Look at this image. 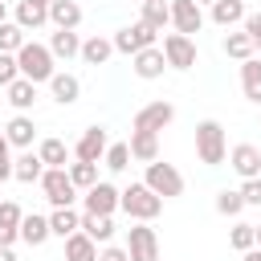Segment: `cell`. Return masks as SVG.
I'll return each instance as SVG.
<instances>
[{"label": "cell", "instance_id": "6da1fadb", "mask_svg": "<svg viewBox=\"0 0 261 261\" xmlns=\"http://www.w3.org/2000/svg\"><path fill=\"white\" fill-rule=\"evenodd\" d=\"M57 57L49 53V45H37V41H24L20 45V53H16V65H20V77H29L33 86H49V77L57 73V65H53Z\"/></svg>", "mask_w": 261, "mask_h": 261}, {"label": "cell", "instance_id": "7a4b0ae2", "mask_svg": "<svg viewBox=\"0 0 261 261\" xmlns=\"http://www.w3.org/2000/svg\"><path fill=\"white\" fill-rule=\"evenodd\" d=\"M196 155L204 167H220L228 159V143H224V126L216 118H204L196 122Z\"/></svg>", "mask_w": 261, "mask_h": 261}, {"label": "cell", "instance_id": "3957f363", "mask_svg": "<svg viewBox=\"0 0 261 261\" xmlns=\"http://www.w3.org/2000/svg\"><path fill=\"white\" fill-rule=\"evenodd\" d=\"M118 208L135 220V224H151L159 212H163V200L147 188V184H130V188H122V200H118Z\"/></svg>", "mask_w": 261, "mask_h": 261}, {"label": "cell", "instance_id": "277c9868", "mask_svg": "<svg viewBox=\"0 0 261 261\" xmlns=\"http://www.w3.org/2000/svg\"><path fill=\"white\" fill-rule=\"evenodd\" d=\"M143 184L159 196V200H175V196H184V175H179V167L175 163H147V175H143Z\"/></svg>", "mask_w": 261, "mask_h": 261}, {"label": "cell", "instance_id": "5b68a950", "mask_svg": "<svg viewBox=\"0 0 261 261\" xmlns=\"http://www.w3.org/2000/svg\"><path fill=\"white\" fill-rule=\"evenodd\" d=\"M41 192H45V200H49L53 208H73V200H77V188H73V179H69L65 167H45Z\"/></svg>", "mask_w": 261, "mask_h": 261}, {"label": "cell", "instance_id": "8992f818", "mask_svg": "<svg viewBox=\"0 0 261 261\" xmlns=\"http://www.w3.org/2000/svg\"><path fill=\"white\" fill-rule=\"evenodd\" d=\"M155 29L151 24H143V20H135V24H122L110 41H114V53H126V57H135V53H143V49H155Z\"/></svg>", "mask_w": 261, "mask_h": 261}, {"label": "cell", "instance_id": "52a82bcc", "mask_svg": "<svg viewBox=\"0 0 261 261\" xmlns=\"http://www.w3.org/2000/svg\"><path fill=\"white\" fill-rule=\"evenodd\" d=\"M171 118H175V106H171L167 98H159V102H147V106L135 110L130 130H151V135H159L163 126H171Z\"/></svg>", "mask_w": 261, "mask_h": 261}, {"label": "cell", "instance_id": "ba28073f", "mask_svg": "<svg viewBox=\"0 0 261 261\" xmlns=\"http://www.w3.org/2000/svg\"><path fill=\"white\" fill-rule=\"evenodd\" d=\"M126 253L130 261H159V237L151 224H130L126 228Z\"/></svg>", "mask_w": 261, "mask_h": 261}, {"label": "cell", "instance_id": "9c48e42d", "mask_svg": "<svg viewBox=\"0 0 261 261\" xmlns=\"http://www.w3.org/2000/svg\"><path fill=\"white\" fill-rule=\"evenodd\" d=\"M159 49L167 57V69H192L196 65V41L184 37V33H167Z\"/></svg>", "mask_w": 261, "mask_h": 261}, {"label": "cell", "instance_id": "30bf717a", "mask_svg": "<svg viewBox=\"0 0 261 261\" xmlns=\"http://www.w3.org/2000/svg\"><path fill=\"white\" fill-rule=\"evenodd\" d=\"M106 147H110L106 126H86V130H82V139L73 143V159H82V163H102Z\"/></svg>", "mask_w": 261, "mask_h": 261}, {"label": "cell", "instance_id": "8fae6325", "mask_svg": "<svg viewBox=\"0 0 261 261\" xmlns=\"http://www.w3.org/2000/svg\"><path fill=\"white\" fill-rule=\"evenodd\" d=\"M118 200H122V192H118L114 184L98 179V184L86 192V212H94V216H114V212H118Z\"/></svg>", "mask_w": 261, "mask_h": 261}, {"label": "cell", "instance_id": "7c38bea8", "mask_svg": "<svg viewBox=\"0 0 261 261\" xmlns=\"http://www.w3.org/2000/svg\"><path fill=\"white\" fill-rule=\"evenodd\" d=\"M228 167H232L241 179H257V175H261V151H257L253 143H237V147L228 151Z\"/></svg>", "mask_w": 261, "mask_h": 261}, {"label": "cell", "instance_id": "4fadbf2b", "mask_svg": "<svg viewBox=\"0 0 261 261\" xmlns=\"http://www.w3.org/2000/svg\"><path fill=\"white\" fill-rule=\"evenodd\" d=\"M171 24H175V33H184V37L200 33V29H204L200 4H196V0H171Z\"/></svg>", "mask_w": 261, "mask_h": 261}, {"label": "cell", "instance_id": "5bb4252c", "mask_svg": "<svg viewBox=\"0 0 261 261\" xmlns=\"http://www.w3.org/2000/svg\"><path fill=\"white\" fill-rule=\"evenodd\" d=\"M130 69H135V77H143V82H155V77H163V69H167V57H163V49L155 45V49H143V53H135V57H130Z\"/></svg>", "mask_w": 261, "mask_h": 261}, {"label": "cell", "instance_id": "9a60e30c", "mask_svg": "<svg viewBox=\"0 0 261 261\" xmlns=\"http://www.w3.org/2000/svg\"><path fill=\"white\" fill-rule=\"evenodd\" d=\"M49 94H53V102H61V106H73L77 98H82V82H77V73H53L49 77Z\"/></svg>", "mask_w": 261, "mask_h": 261}, {"label": "cell", "instance_id": "2e32d148", "mask_svg": "<svg viewBox=\"0 0 261 261\" xmlns=\"http://www.w3.org/2000/svg\"><path fill=\"white\" fill-rule=\"evenodd\" d=\"M4 139H8V147L33 151V139H37V126H33V118H29V114H16V118H8V126H4Z\"/></svg>", "mask_w": 261, "mask_h": 261}, {"label": "cell", "instance_id": "e0dca14e", "mask_svg": "<svg viewBox=\"0 0 261 261\" xmlns=\"http://www.w3.org/2000/svg\"><path fill=\"white\" fill-rule=\"evenodd\" d=\"M49 24L77 33V24H82V4H77V0H53V4H49Z\"/></svg>", "mask_w": 261, "mask_h": 261}, {"label": "cell", "instance_id": "ac0fdd59", "mask_svg": "<svg viewBox=\"0 0 261 261\" xmlns=\"http://www.w3.org/2000/svg\"><path fill=\"white\" fill-rule=\"evenodd\" d=\"M20 220H24L20 204L16 200H0V245L20 241Z\"/></svg>", "mask_w": 261, "mask_h": 261}, {"label": "cell", "instance_id": "d6986e66", "mask_svg": "<svg viewBox=\"0 0 261 261\" xmlns=\"http://www.w3.org/2000/svg\"><path fill=\"white\" fill-rule=\"evenodd\" d=\"M41 175H45V163H41L37 151H20V155L12 159V179H20V184H41Z\"/></svg>", "mask_w": 261, "mask_h": 261}, {"label": "cell", "instance_id": "ffe728a7", "mask_svg": "<svg viewBox=\"0 0 261 261\" xmlns=\"http://www.w3.org/2000/svg\"><path fill=\"white\" fill-rule=\"evenodd\" d=\"M24 33H33V29H45L49 24V8H41V4H33V0H16V16H12Z\"/></svg>", "mask_w": 261, "mask_h": 261}, {"label": "cell", "instance_id": "44dd1931", "mask_svg": "<svg viewBox=\"0 0 261 261\" xmlns=\"http://www.w3.org/2000/svg\"><path fill=\"white\" fill-rule=\"evenodd\" d=\"M49 53H53L57 61L82 57V37H77V33H69V29H57V33L49 37Z\"/></svg>", "mask_w": 261, "mask_h": 261}, {"label": "cell", "instance_id": "7402d4cb", "mask_svg": "<svg viewBox=\"0 0 261 261\" xmlns=\"http://www.w3.org/2000/svg\"><path fill=\"white\" fill-rule=\"evenodd\" d=\"M130 159L155 163V159H159V135H151V130H130Z\"/></svg>", "mask_w": 261, "mask_h": 261}, {"label": "cell", "instance_id": "603a6c76", "mask_svg": "<svg viewBox=\"0 0 261 261\" xmlns=\"http://www.w3.org/2000/svg\"><path fill=\"white\" fill-rule=\"evenodd\" d=\"M49 228H53V237L69 241L73 232H82V212H77V208H53V216H49Z\"/></svg>", "mask_w": 261, "mask_h": 261}, {"label": "cell", "instance_id": "cb8c5ba5", "mask_svg": "<svg viewBox=\"0 0 261 261\" xmlns=\"http://www.w3.org/2000/svg\"><path fill=\"white\" fill-rule=\"evenodd\" d=\"M49 237H53V228H49V216H37V212H29V216L20 220V241H24V245H33V249H37V245H45Z\"/></svg>", "mask_w": 261, "mask_h": 261}, {"label": "cell", "instance_id": "d4e9b609", "mask_svg": "<svg viewBox=\"0 0 261 261\" xmlns=\"http://www.w3.org/2000/svg\"><path fill=\"white\" fill-rule=\"evenodd\" d=\"M82 232H86L94 245H110V237H114V216H94V212H82Z\"/></svg>", "mask_w": 261, "mask_h": 261}, {"label": "cell", "instance_id": "484cf974", "mask_svg": "<svg viewBox=\"0 0 261 261\" xmlns=\"http://www.w3.org/2000/svg\"><path fill=\"white\" fill-rule=\"evenodd\" d=\"M241 90H245V98H249V102H257V106H261V57L241 61Z\"/></svg>", "mask_w": 261, "mask_h": 261}, {"label": "cell", "instance_id": "4316f807", "mask_svg": "<svg viewBox=\"0 0 261 261\" xmlns=\"http://www.w3.org/2000/svg\"><path fill=\"white\" fill-rule=\"evenodd\" d=\"M110 53H114V41H106V37H98V33L82 41V61H86V65H106Z\"/></svg>", "mask_w": 261, "mask_h": 261}, {"label": "cell", "instance_id": "83f0119b", "mask_svg": "<svg viewBox=\"0 0 261 261\" xmlns=\"http://www.w3.org/2000/svg\"><path fill=\"white\" fill-rule=\"evenodd\" d=\"M37 155H41L45 167H69V147H65L61 139H53V135L37 143Z\"/></svg>", "mask_w": 261, "mask_h": 261}, {"label": "cell", "instance_id": "f1b7e54d", "mask_svg": "<svg viewBox=\"0 0 261 261\" xmlns=\"http://www.w3.org/2000/svg\"><path fill=\"white\" fill-rule=\"evenodd\" d=\"M249 12H245V0H216L212 4V24H220V29H232L237 20H245Z\"/></svg>", "mask_w": 261, "mask_h": 261}, {"label": "cell", "instance_id": "f546056e", "mask_svg": "<svg viewBox=\"0 0 261 261\" xmlns=\"http://www.w3.org/2000/svg\"><path fill=\"white\" fill-rule=\"evenodd\" d=\"M65 261H98V245L86 232H73L65 241Z\"/></svg>", "mask_w": 261, "mask_h": 261}, {"label": "cell", "instance_id": "4dcf8cb0", "mask_svg": "<svg viewBox=\"0 0 261 261\" xmlns=\"http://www.w3.org/2000/svg\"><path fill=\"white\" fill-rule=\"evenodd\" d=\"M143 24H151L155 33H163L167 24H171V4L167 0H151V4H143V16H139Z\"/></svg>", "mask_w": 261, "mask_h": 261}, {"label": "cell", "instance_id": "1f68e13d", "mask_svg": "<svg viewBox=\"0 0 261 261\" xmlns=\"http://www.w3.org/2000/svg\"><path fill=\"white\" fill-rule=\"evenodd\" d=\"M8 102L16 106V114H24V110L37 102V86H33L29 77H16V82L8 86Z\"/></svg>", "mask_w": 261, "mask_h": 261}, {"label": "cell", "instance_id": "d6a6232c", "mask_svg": "<svg viewBox=\"0 0 261 261\" xmlns=\"http://www.w3.org/2000/svg\"><path fill=\"white\" fill-rule=\"evenodd\" d=\"M224 53L237 57V61H249V57H257V45H253L249 33H228L224 37Z\"/></svg>", "mask_w": 261, "mask_h": 261}, {"label": "cell", "instance_id": "836d02e7", "mask_svg": "<svg viewBox=\"0 0 261 261\" xmlns=\"http://www.w3.org/2000/svg\"><path fill=\"white\" fill-rule=\"evenodd\" d=\"M69 179H73V188H82V192H90L94 184H98V163H82V159H73L69 167Z\"/></svg>", "mask_w": 261, "mask_h": 261}, {"label": "cell", "instance_id": "e575fe53", "mask_svg": "<svg viewBox=\"0 0 261 261\" xmlns=\"http://www.w3.org/2000/svg\"><path fill=\"white\" fill-rule=\"evenodd\" d=\"M228 245H232L237 253H249V249H257V224H232V232H228Z\"/></svg>", "mask_w": 261, "mask_h": 261}, {"label": "cell", "instance_id": "d590c367", "mask_svg": "<svg viewBox=\"0 0 261 261\" xmlns=\"http://www.w3.org/2000/svg\"><path fill=\"white\" fill-rule=\"evenodd\" d=\"M20 45H24V29L16 20H4L0 24V53H20Z\"/></svg>", "mask_w": 261, "mask_h": 261}, {"label": "cell", "instance_id": "8d00e7d4", "mask_svg": "<svg viewBox=\"0 0 261 261\" xmlns=\"http://www.w3.org/2000/svg\"><path fill=\"white\" fill-rule=\"evenodd\" d=\"M102 163H106L110 171H126V167H130V143H110L106 155H102Z\"/></svg>", "mask_w": 261, "mask_h": 261}, {"label": "cell", "instance_id": "74e56055", "mask_svg": "<svg viewBox=\"0 0 261 261\" xmlns=\"http://www.w3.org/2000/svg\"><path fill=\"white\" fill-rule=\"evenodd\" d=\"M216 212H220V216H241V212H245V196H241V188H237V192H228V188L216 192Z\"/></svg>", "mask_w": 261, "mask_h": 261}, {"label": "cell", "instance_id": "f35d334b", "mask_svg": "<svg viewBox=\"0 0 261 261\" xmlns=\"http://www.w3.org/2000/svg\"><path fill=\"white\" fill-rule=\"evenodd\" d=\"M20 77V65H16V53H0V86L8 90L12 82Z\"/></svg>", "mask_w": 261, "mask_h": 261}, {"label": "cell", "instance_id": "ab89813d", "mask_svg": "<svg viewBox=\"0 0 261 261\" xmlns=\"http://www.w3.org/2000/svg\"><path fill=\"white\" fill-rule=\"evenodd\" d=\"M241 196H245V208H261V175L257 179H245L241 184Z\"/></svg>", "mask_w": 261, "mask_h": 261}, {"label": "cell", "instance_id": "60d3db41", "mask_svg": "<svg viewBox=\"0 0 261 261\" xmlns=\"http://www.w3.org/2000/svg\"><path fill=\"white\" fill-rule=\"evenodd\" d=\"M98 261H130V253L118 249V245H102V249H98Z\"/></svg>", "mask_w": 261, "mask_h": 261}, {"label": "cell", "instance_id": "b9f144b4", "mask_svg": "<svg viewBox=\"0 0 261 261\" xmlns=\"http://www.w3.org/2000/svg\"><path fill=\"white\" fill-rule=\"evenodd\" d=\"M245 33H249L253 45H257V37H261V12H249V16H245Z\"/></svg>", "mask_w": 261, "mask_h": 261}, {"label": "cell", "instance_id": "7bdbcfd3", "mask_svg": "<svg viewBox=\"0 0 261 261\" xmlns=\"http://www.w3.org/2000/svg\"><path fill=\"white\" fill-rule=\"evenodd\" d=\"M4 179H12V155H8V147L0 151V184Z\"/></svg>", "mask_w": 261, "mask_h": 261}, {"label": "cell", "instance_id": "ee69618b", "mask_svg": "<svg viewBox=\"0 0 261 261\" xmlns=\"http://www.w3.org/2000/svg\"><path fill=\"white\" fill-rule=\"evenodd\" d=\"M0 261H16V253H12V245H0Z\"/></svg>", "mask_w": 261, "mask_h": 261}, {"label": "cell", "instance_id": "f6af8a7d", "mask_svg": "<svg viewBox=\"0 0 261 261\" xmlns=\"http://www.w3.org/2000/svg\"><path fill=\"white\" fill-rule=\"evenodd\" d=\"M241 261H261V249H249V253H241Z\"/></svg>", "mask_w": 261, "mask_h": 261}, {"label": "cell", "instance_id": "bcb514c9", "mask_svg": "<svg viewBox=\"0 0 261 261\" xmlns=\"http://www.w3.org/2000/svg\"><path fill=\"white\" fill-rule=\"evenodd\" d=\"M4 20H8V4L0 0V24H4Z\"/></svg>", "mask_w": 261, "mask_h": 261}, {"label": "cell", "instance_id": "7dc6e473", "mask_svg": "<svg viewBox=\"0 0 261 261\" xmlns=\"http://www.w3.org/2000/svg\"><path fill=\"white\" fill-rule=\"evenodd\" d=\"M33 4H41V8H49V4H53V0H33Z\"/></svg>", "mask_w": 261, "mask_h": 261}, {"label": "cell", "instance_id": "c3c4849f", "mask_svg": "<svg viewBox=\"0 0 261 261\" xmlns=\"http://www.w3.org/2000/svg\"><path fill=\"white\" fill-rule=\"evenodd\" d=\"M4 147H8V139H4V130H0V151H4Z\"/></svg>", "mask_w": 261, "mask_h": 261}, {"label": "cell", "instance_id": "681fc988", "mask_svg": "<svg viewBox=\"0 0 261 261\" xmlns=\"http://www.w3.org/2000/svg\"><path fill=\"white\" fill-rule=\"evenodd\" d=\"M257 249H261V224H257Z\"/></svg>", "mask_w": 261, "mask_h": 261}, {"label": "cell", "instance_id": "f907efd6", "mask_svg": "<svg viewBox=\"0 0 261 261\" xmlns=\"http://www.w3.org/2000/svg\"><path fill=\"white\" fill-rule=\"evenodd\" d=\"M196 4H216V0H196Z\"/></svg>", "mask_w": 261, "mask_h": 261}, {"label": "cell", "instance_id": "816d5d0a", "mask_svg": "<svg viewBox=\"0 0 261 261\" xmlns=\"http://www.w3.org/2000/svg\"><path fill=\"white\" fill-rule=\"evenodd\" d=\"M257 53H261V37H257Z\"/></svg>", "mask_w": 261, "mask_h": 261}, {"label": "cell", "instance_id": "f5cc1de1", "mask_svg": "<svg viewBox=\"0 0 261 261\" xmlns=\"http://www.w3.org/2000/svg\"><path fill=\"white\" fill-rule=\"evenodd\" d=\"M143 4H151V0H143Z\"/></svg>", "mask_w": 261, "mask_h": 261}]
</instances>
